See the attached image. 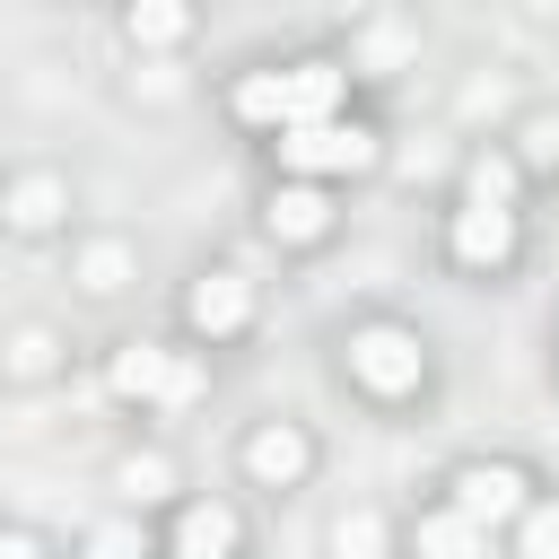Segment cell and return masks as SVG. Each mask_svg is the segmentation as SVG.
I'll list each match as a JSON object with an SVG mask.
<instances>
[{
    "label": "cell",
    "mask_w": 559,
    "mask_h": 559,
    "mask_svg": "<svg viewBox=\"0 0 559 559\" xmlns=\"http://www.w3.org/2000/svg\"><path fill=\"white\" fill-rule=\"evenodd\" d=\"M524 148H533V166H559V122H533Z\"/></svg>",
    "instance_id": "cell-17"
},
{
    "label": "cell",
    "mask_w": 559,
    "mask_h": 559,
    "mask_svg": "<svg viewBox=\"0 0 559 559\" xmlns=\"http://www.w3.org/2000/svg\"><path fill=\"white\" fill-rule=\"evenodd\" d=\"M349 96V70L341 61H297L288 70V122H332Z\"/></svg>",
    "instance_id": "cell-8"
},
{
    "label": "cell",
    "mask_w": 559,
    "mask_h": 559,
    "mask_svg": "<svg viewBox=\"0 0 559 559\" xmlns=\"http://www.w3.org/2000/svg\"><path fill=\"white\" fill-rule=\"evenodd\" d=\"M114 393H140V402H192V393H201V367L175 358V349L131 341V349H114Z\"/></svg>",
    "instance_id": "cell-3"
},
{
    "label": "cell",
    "mask_w": 559,
    "mask_h": 559,
    "mask_svg": "<svg viewBox=\"0 0 559 559\" xmlns=\"http://www.w3.org/2000/svg\"><path fill=\"white\" fill-rule=\"evenodd\" d=\"M0 559H44V542L35 533H0Z\"/></svg>",
    "instance_id": "cell-19"
},
{
    "label": "cell",
    "mask_w": 559,
    "mask_h": 559,
    "mask_svg": "<svg viewBox=\"0 0 559 559\" xmlns=\"http://www.w3.org/2000/svg\"><path fill=\"white\" fill-rule=\"evenodd\" d=\"M245 463H253V480H271V489H288V480H297V472L314 463V445H306V437H297V428L280 419V428H262V437L245 445Z\"/></svg>",
    "instance_id": "cell-10"
},
{
    "label": "cell",
    "mask_w": 559,
    "mask_h": 559,
    "mask_svg": "<svg viewBox=\"0 0 559 559\" xmlns=\"http://www.w3.org/2000/svg\"><path fill=\"white\" fill-rule=\"evenodd\" d=\"M183 314H192V332H210V341H227V332H245V314H253V288H245L236 271H210V280H192V297H183Z\"/></svg>",
    "instance_id": "cell-5"
},
{
    "label": "cell",
    "mask_w": 559,
    "mask_h": 559,
    "mask_svg": "<svg viewBox=\"0 0 559 559\" xmlns=\"http://www.w3.org/2000/svg\"><path fill=\"white\" fill-rule=\"evenodd\" d=\"M280 166L297 175V183H314V175H358V166H376V131L367 122H288L280 131Z\"/></svg>",
    "instance_id": "cell-1"
},
{
    "label": "cell",
    "mask_w": 559,
    "mask_h": 559,
    "mask_svg": "<svg viewBox=\"0 0 559 559\" xmlns=\"http://www.w3.org/2000/svg\"><path fill=\"white\" fill-rule=\"evenodd\" d=\"M349 376L367 393H411L419 384V341L393 332V323H367V332H349Z\"/></svg>",
    "instance_id": "cell-2"
},
{
    "label": "cell",
    "mask_w": 559,
    "mask_h": 559,
    "mask_svg": "<svg viewBox=\"0 0 559 559\" xmlns=\"http://www.w3.org/2000/svg\"><path fill=\"white\" fill-rule=\"evenodd\" d=\"M515 559H559V498H533L515 515Z\"/></svg>",
    "instance_id": "cell-13"
},
{
    "label": "cell",
    "mask_w": 559,
    "mask_h": 559,
    "mask_svg": "<svg viewBox=\"0 0 559 559\" xmlns=\"http://www.w3.org/2000/svg\"><path fill=\"white\" fill-rule=\"evenodd\" d=\"M166 559H236V550H210V542H175Z\"/></svg>",
    "instance_id": "cell-20"
},
{
    "label": "cell",
    "mask_w": 559,
    "mask_h": 559,
    "mask_svg": "<svg viewBox=\"0 0 559 559\" xmlns=\"http://www.w3.org/2000/svg\"><path fill=\"white\" fill-rule=\"evenodd\" d=\"M262 218H271V236H280V245H314V236L332 227V201H323V183H280Z\"/></svg>",
    "instance_id": "cell-9"
},
{
    "label": "cell",
    "mask_w": 559,
    "mask_h": 559,
    "mask_svg": "<svg viewBox=\"0 0 559 559\" xmlns=\"http://www.w3.org/2000/svg\"><path fill=\"white\" fill-rule=\"evenodd\" d=\"M515 253V210H454V262H472V271H498Z\"/></svg>",
    "instance_id": "cell-6"
},
{
    "label": "cell",
    "mask_w": 559,
    "mask_h": 559,
    "mask_svg": "<svg viewBox=\"0 0 559 559\" xmlns=\"http://www.w3.org/2000/svg\"><path fill=\"white\" fill-rule=\"evenodd\" d=\"M175 542H210V550H236V515H227V507H183Z\"/></svg>",
    "instance_id": "cell-15"
},
{
    "label": "cell",
    "mask_w": 559,
    "mask_h": 559,
    "mask_svg": "<svg viewBox=\"0 0 559 559\" xmlns=\"http://www.w3.org/2000/svg\"><path fill=\"white\" fill-rule=\"evenodd\" d=\"M87 559H131V533H122V524H105V533L87 542Z\"/></svg>",
    "instance_id": "cell-18"
},
{
    "label": "cell",
    "mask_w": 559,
    "mask_h": 559,
    "mask_svg": "<svg viewBox=\"0 0 559 559\" xmlns=\"http://www.w3.org/2000/svg\"><path fill=\"white\" fill-rule=\"evenodd\" d=\"M236 122H271V131H288V70H253V79H236Z\"/></svg>",
    "instance_id": "cell-11"
},
{
    "label": "cell",
    "mask_w": 559,
    "mask_h": 559,
    "mask_svg": "<svg viewBox=\"0 0 559 559\" xmlns=\"http://www.w3.org/2000/svg\"><path fill=\"white\" fill-rule=\"evenodd\" d=\"M533 480L515 472V463H472V472H454V507L472 515V524H515L533 498H524Z\"/></svg>",
    "instance_id": "cell-4"
},
{
    "label": "cell",
    "mask_w": 559,
    "mask_h": 559,
    "mask_svg": "<svg viewBox=\"0 0 559 559\" xmlns=\"http://www.w3.org/2000/svg\"><path fill=\"white\" fill-rule=\"evenodd\" d=\"M463 201H472V210H507V201H515V166H507V157H472Z\"/></svg>",
    "instance_id": "cell-14"
},
{
    "label": "cell",
    "mask_w": 559,
    "mask_h": 559,
    "mask_svg": "<svg viewBox=\"0 0 559 559\" xmlns=\"http://www.w3.org/2000/svg\"><path fill=\"white\" fill-rule=\"evenodd\" d=\"M411 550L419 559H489V524H472L463 507H437L411 524Z\"/></svg>",
    "instance_id": "cell-7"
},
{
    "label": "cell",
    "mask_w": 559,
    "mask_h": 559,
    "mask_svg": "<svg viewBox=\"0 0 559 559\" xmlns=\"http://www.w3.org/2000/svg\"><path fill=\"white\" fill-rule=\"evenodd\" d=\"M332 542H341V559H367V550L384 542V524H376V515H341V533H332Z\"/></svg>",
    "instance_id": "cell-16"
},
{
    "label": "cell",
    "mask_w": 559,
    "mask_h": 559,
    "mask_svg": "<svg viewBox=\"0 0 559 559\" xmlns=\"http://www.w3.org/2000/svg\"><path fill=\"white\" fill-rule=\"evenodd\" d=\"M183 26H192V9L183 0H131V44H183Z\"/></svg>",
    "instance_id": "cell-12"
}]
</instances>
